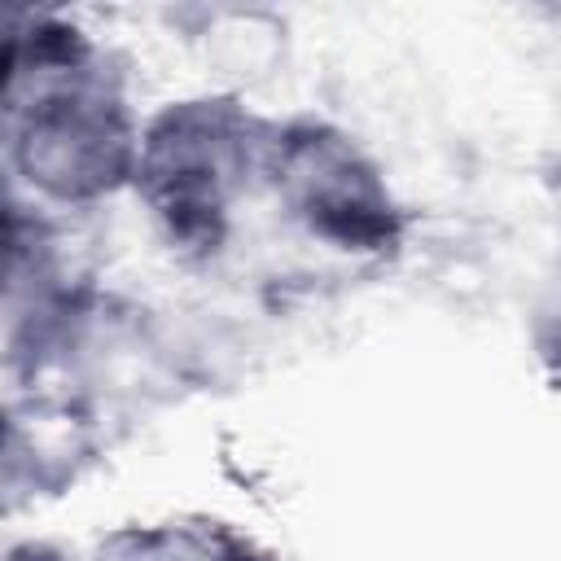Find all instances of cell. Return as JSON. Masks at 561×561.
<instances>
[{
  "label": "cell",
  "mask_w": 561,
  "mask_h": 561,
  "mask_svg": "<svg viewBox=\"0 0 561 561\" xmlns=\"http://www.w3.org/2000/svg\"><path fill=\"white\" fill-rule=\"evenodd\" d=\"M267 114L232 92L167 101L140 118L131 193L184 259H210L232 232L237 206L263 188Z\"/></svg>",
  "instance_id": "obj_2"
},
{
  "label": "cell",
  "mask_w": 561,
  "mask_h": 561,
  "mask_svg": "<svg viewBox=\"0 0 561 561\" xmlns=\"http://www.w3.org/2000/svg\"><path fill=\"white\" fill-rule=\"evenodd\" d=\"M140 114L123 70L66 13L0 4V153L35 202L79 210L131 184Z\"/></svg>",
  "instance_id": "obj_1"
},
{
  "label": "cell",
  "mask_w": 561,
  "mask_h": 561,
  "mask_svg": "<svg viewBox=\"0 0 561 561\" xmlns=\"http://www.w3.org/2000/svg\"><path fill=\"white\" fill-rule=\"evenodd\" d=\"M57 403H0V517L31 508L75 486L92 443L83 438L88 416L48 421Z\"/></svg>",
  "instance_id": "obj_4"
},
{
  "label": "cell",
  "mask_w": 561,
  "mask_h": 561,
  "mask_svg": "<svg viewBox=\"0 0 561 561\" xmlns=\"http://www.w3.org/2000/svg\"><path fill=\"white\" fill-rule=\"evenodd\" d=\"M53 285H61L57 224L44 202H35L18 180L0 175V307H31Z\"/></svg>",
  "instance_id": "obj_5"
},
{
  "label": "cell",
  "mask_w": 561,
  "mask_h": 561,
  "mask_svg": "<svg viewBox=\"0 0 561 561\" xmlns=\"http://www.w3.org/2000/svg\"><path fill=\"white\" fill-rule=\"evenodd\" d=\"M263 188L307 237L342 254L390 259L403 245L408 215L386 167L346 127L320 114L267 123Z\"/></svg>",
  "instance_id": "obj_3"
},
{
  "label": "cell",
  "mask_w": 561,
  "mask_h": 561,
  "mask_svg": "<svg viewBox=\"0 0 561 561\" xmlns=\"http://www.w3.org/2000/svg\"><path fill=\"white\" fill-rule=\"evenodd\" d=\"M101 561H276L245 530L210 517L123 526L101 543Z\"/></svg>",
  "instance_id": "obj_6"
}]
</instances>
